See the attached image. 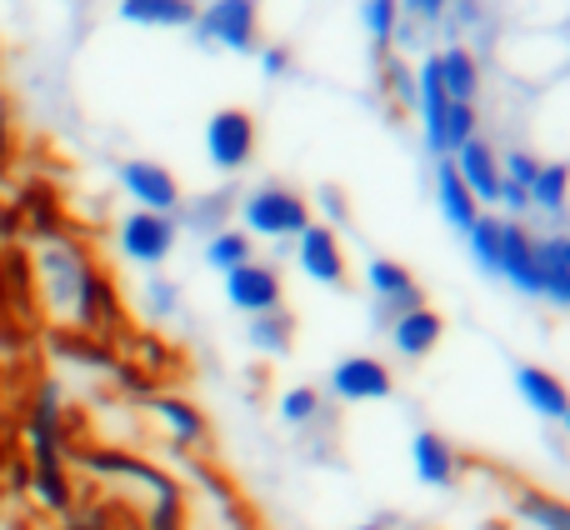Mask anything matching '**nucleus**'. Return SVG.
Segmentation results:
<instances>
[{
    "mask_svg": "<svg viewBox=\"0 0 570 530\" xmlns=\"http://www.w3.org/2000/svg\"><path fill=\"white\" fill-rule=\"evenodd\" d=\"M26 441H30V491L46 511L70 516L76 511V485H70V455H66V411H60V385L40 381L36 401L26 411Z\"/></svg>",
    "mask_w": 570,
    "mask_h": 530,
    "instance_id": "nucleus-1",
    "label": "nucleus"
},
{
    "mask_svg": "<svg viewBox=\"0 0 570 530\" xmlns=\"http://www.w3.org/2000/svg\"><path fill=\"white\" fill-rule=\"evenodd\" d=\"M30 271H36L40 301H46L50 311H56L60 321L70 325V311H76V301H80V285H86V275L96 271L90 251L80 246V241H70V236L40 241V251H36V261H30Z\"/></svg>",
    "mask_w": 570,
    "mask_h": 530,
    "instance_id": "nucleus-2",
    "label": "nucleus"
},
{
    "mask_svg": "<svg viewBox=\"0 0 570 530\" xmlns=\"http://www.w3.org/2000/svg\"><path fill=\"white\" fill-rule=\"evenodd\" d=\"M240 226H246V236L291 241L311 226V206H305V196H295L285 186H256L240 200Z\"/></svg>",
    "mask_w": 570,
    "mask_h": 530,
    "instance_id": "nucleus-3",
    "label": "nucleus"
},
{
    "mask_svg": "<svg viewBox=\"0 0 570 530\" xmlns=\"http://www.w3.org/2000/svg\"><path fill=\"white\" fill-rule=\"evenodd\" d=\"M196 36L220 50H240V56L256 50V36H261L256 0H210L196 16Z\"/></svg>",
    "mask_w": 570,
    "mask_h": 530,
    "instance_id": "nucleus-4",
    "label": "nucleus"
},
{
    "mask_svg": "<svg viewBox=\"0 0 570 530\" xmlns=\"http://www.w3.org/2000/svg\"><path fill=\"white\" fill-rule=\"evenodd\" d=\"M206 156H210V166L226 170V176L246 170L250 156H256V120H250L246 110H216V116L206 120Z\"/></svg>",
    "mask_w": 570,
    "mask_h": 530,
    "instance_id": "nucleus-5",
    "label": "nucleus"
},
{
    "mask_svg": "<svg viewBox=\"0 0 570 530\" xmlns=\"http://www.w3.org/2000/svg\"><path fill=\"white\" fill-rule=\"evenodd\" d=\"M176 251V216H156V210H130L120 220V256L136 265H160Z\"/></svg>",
    "mask_w": 570,
    "mask_h": 530,
    "instance_id": "nucleus-6",
    "label": "nucleus"
},
{
    "mask_svg": "<svg viewBox=\"0 0 570 530\" xmlns=\"http://www.w3.org/2000/svg\"><path fill=\"white\" fill-rule=\"evenodd\" d=\"M365 285L375 291V311H381V321H385V325L401 321V315H405V311H415V305H425L421 285H415V275L405 271L401 261L375 256L371 265H365Z\"/></svg>",
    "mask_w": 570,
    "mask_h": 530,
    "instance_id": "nucleus-7",
    "label": "nucleus"
},
{
    "mask_svg": "<svg viewBox=\"0 0 570 530\" xmlns=\"http://www.w3.org/2000/svg\"><path fill=\"white\" fill-rule=\"evenodd\" d=\"M395 391L391 365L375 361V355H345L331 371V395L335 401H385Z\"/></svg>",
    "mask_w": 570,
    "mask_h": 530,
    "instance_id": "nucleus-8",
    "label": "nucleus"
},
{
    "mask_svg": "<svg viewBox=\"0 0 570 530\" xmlns=\"http://www.w3.org/2000/svg\"><path fill=\"white\" fill-rule=\"evenodd\" d=\"M120 186H126V196L136 200L140 210H156V216H170V210L180 206L176 176H170L166 166H156V160H126V166H120Z\"/></svg>",
    "mask_w": 570,
    "mask_h": 530,
    "instance_id": "nucleus-9",
    "label": "nucleus"
},
{
    "mask_svg": "<svg viewBox=\"0 0 570 530\" xmlns=\"http://www.w3.org/2000/svg\"><path fill=\"white\" fill-rule=\"evenodd\" d=\"M495 281H511L521 295H541V265H535V236L521 220H501V271Z\"/></svg>",
    "mask_w": 570,
    "mask_h": 530,
    "instance_id": "nucleus-10",
    "label": "nucleus"
},
{
    "mask_svg": "<svg viewBox=\"0 0 570 530\" xmlns=\"http://www.w3.org/2000/svg\"><path fill=\"white\" fill-rule=\"evenodd\" d=\"M295 261H301V271L311 275V281L321 285H345V251H341V236H335L331 226H305L301 236H295Z\"/></svg>",
    "mask_w": 570,
    "mask_h": 530,
    "instance_id": "nucleus-11",
    "label": "nucleus"
},
{
    "mask_svg": "<svg viewBox=\"0 0 570 530\" xmlns=\"http://www.w3.org/2000/svg\"><path fill=\"white\" fill-rule=\"evenodd\" d=\"M226 301L246 315H266V311H281V275L261 261H246L226 275Z\"/></svg>",
    "mask_w": 570,
    "mask_h": 530,
    "instance_id": "nucleus-12",
    "label": "nucleus"
},
{
    "mask_svg": "<svg viewBox=\"0 0 570 530\" xmlns=\"http://www.w3.org/2000/svg\"><path fill=\"white\" fill-rule=\"evenodd\" d=\"M451 166H455V176L465 180V190L475 196V206H495V200H501V160H495L491 140H481V136L465 140L451 156Z\"/></svg>",
    "mask_w": 570,
    "mask_h": 530,
    "instance_id": "nucleus-13",
    "label": "nucleus"
},
{
    "mask_svg": "<svg viewBox=\"0 0 570 530\" xmlns=\"http://www.w3.org/2000/svg\"><path fill=\"white\" fill-rule=\"evenodd\" d=\"M411 465H415V481L431 485V491H451L455 475H461V455H455V445L441 431H415Z\"/></svg>",
    "mask_w": 570,
    "mask_h": 530,
    "instance_id": "nucleus-14",
    "label": "nucleus"
},
{
    "mask_svg": "<svg viewBox=\"0 0 570 530\" xmlns=\"http://www.w3.org/2000/svg\"><path fill=\"white\" fill-rule=\"evenodd\" d=\"M515 391H521V401L531 405L541 421H566L570 391H566L561 375L541 371V365H515Z\"/></svg>",
    "mask_w": 570,
    "mask_h": 530,
    "instance_id": "nucleus-15",
    "label": "nucleus"
},
{
    "mask_svg": "<svg viewBox=\"0 0 570 530\" xmlns=\"http://www.w3.org/2000/svg\"><path fill=\"white\" fill-rule=\"evenodd\" d=\"M441 335H445V321L431 311V305H415V311H405L401 321H391V345L405 355V361L431 355L435 345H441Z\"/></svg>",
    "mask_w": 570,
    "mask_h": 530,
    "instance_id": "nucleus-16",
    "label": "nucleus"
},
{
    "mask_svg": "<svg viewBox=\"0 0 570 530\" xmlns=\"http://www.w3.org/2000/svg\"><path fill=\"white\" fill-rule=\"evenodd\" d=\"M435 200H441V216L451 220L461 236L475 226V220H481V206H475V196L465 190V180L455 176L451 156H441V166H435Z\"/></svg>",
    "mask_w": 570,
    "mask_h": 530,
    "instance_id": "nucleus-17",
    "label": "nucleus"
},
{
    "mask_svg": "<svg viewBox=\"0 0 570 530\" xmlns=\"http://www.w3.org/2000/svg\"><path fill=\"white\" fill-rule=\"evenodd\" d=\"M196 0H120V20L146 30H180L196 26Z\"/></svg>",
    "mask_w": 570,
    "mask_h": 530,
    "instance_id": "nucleus-18",
    "label": "nucleus"
},
{
    "mask_svg": "<svg viewBox=\"0 0 570 530\" xmlns=\"http://www.w3.org/2000/svg\"><path fill=\"white\" fill-rule=\"evenodd\" d=\"M146 411L156 415V421H166L170 441H176L180 451H186V445H200V441H206V415H200L190 401H180V395H150Z\"/></svg>",
    "mask_w": 570,
    "mask_h": 530,
    "instance_id": "nucleus-19",
    "label": "nucleus"
},
{
    "mask_svg": "<svg viewBox=\"0 0 570 530\" xmlns=\"http://www.w3.org/2000/svg\"><path fill=\"white\" fill-rule=\"evenodd\" d=\"M435 76H441V90L461 106H475V90H481V70H475V56L465 46H445L435 56Z\"/></svg>",
    "mask_w": 570,
    "mask_h": 530,
    "instance_id": "nucleus-20",
    "label": "nucleus"
},
{
    "mask_svg": "<svg viewBox=\"0 0 570 530\" xmlns=\"http://www.w3.org/2000/svg\"><path fill=\"white\" fill-rule=\"evenodd\" d=\"M50 351L76 365H90V371H116V361H120V355L110 351V341H96V335L76 331V325H56V331H50Z\"/></svg>",
    "mask_w": 570,
    "mask_h": 530,
    "instance_id": "nucleus-21",
    "label": "nucleus"
},
{
    "mask_svg": "<svg viewBox=\"0 0 570 530\" xmlns=\"http://www.w3.org/2000/svg\"><path fill=\"white\" fill-rule=\"evenodd\" d=\"M525 196H531V210L561 220L570 210V160H541V170H535Z\"/></svg>",
    "mask_w": 570,
    "mask_h": 530,
    "instance_id": "nucleus-22",
    "label": "nucleus"
},
{
    "mask_svg": "<svg viewBox=\"0 0 570 530\" xmlns=\"http://www.w3.org/2000/svg\"><path fill=\"white\" fill-rule=\"evenodd\" d=\"M515 516L535 530H570V501L561 495H546V491H515Z\"/></svg>",
    "mask_w": 570,
    "mask_h": 530,
    "instance_id": "nucleus-23",
    "label": "nucleus"
},
{
    "mask_svg": "<svg viewBox=\"0 0 570 530\" xmlns=\"http://www.w3.org/2000/svg\"><path fill=\"white\" fill-rule=\"evenodd\" d=\"M291 335H295V321L285 311L250 315V345H261V351L285 355V351H291Z\"/></svg>",
    "mask_w": 570,
    "mask_h": 530,
    "instance_id": "nucleus-24",
    "label": "nucleus"
},
{
    "mask_svg": "<svg viewBox=\"0 0 570 530\" xmlns=\"http://www.w3.org/2000/svg\"><path fill=\"white\" fill-rule=\"evenodd\" d=\"M465 241H471V256L485 275L501 271V216H481L471 230H465Z\"/></svg>",
    "mask_w": 570,
    "mask_h": 530,
    "instance_id": "nucleus-25",
    "label": "nucleus"
},
{
    "mask_svg": "<svg viewBox=\"0 0 570 530\" xmlns=\"http://www.w3.org/2000/svg\"><path fill=\"white\" fill-rule=\"evenodd\" d=\"M256 261L250 256V236L246 230H216V236L206 241V265H216V271H236V265Z\"/></svg>",
    "mask_w": 570,
    "mask_h": 530,
    "instance_id": "nucleus-26",
    "label": "nucleus"
},
{
    "mask_svg": "<svg viewBox=\"0 0 570 530\" xmlns=\"http://www.w3.org/2000/svg\"><path fill=\"white\" fill-rule=\"evenodd\" d=\"M361 20H365V36H371L375 46H391L395 30H401V6H395V0H365Z\"/></svg>",
    "mask_w": 570,
    "mask_h": 530,
    "instance_id": "nucleus-27",
    "label": "nucleus"
},
{
    "mask_svg": "<svg viewBox=\"0 0 570 530\" xmlns=\"http://www.w3.org/2000/svg\"><path fill=\"white\" fill-rule=\"evenodd\" d=\"M441 140H445V156H455L465 140H475V106H461V100H451V106H445Z\"/></svg>",
    "mask_w": 570,
    "mask_h": 530,
    "instance_id": "nucleus-28",
    "label": "nucleus"
},
{
    "mask_svg": "<svg viewBox=\"0 0 570 530\" xmlns=\"http://www.w3.org/2000/svg\"><path fill=\"white\" fill-rule=\"evenodd\" d=\"M281 415H285V425H311L315 415H321V391H311V385L285 391L281 395Z\"/></svg>",
    "mask_w": 570,
    "mask_h": 530,
    "instance_id": "nucleus-29",
    "label": "nucleus"
},
{
    "mask_svg": "<svg viewBox=\"0 0 570 530\" xmlns=\"http://www.w3.org/2000/svg\"><path fill=\"white\" fill-rule=\"evenodd\" d=\"M16 166V110H10V96L0 90V176H10Z\"/></svg>",
    "mask_w": 570,
    "mask_h": 530,
    "instance_id": "nucleus-30",
    "label": "nucleus"
},
{
    "mask_svg": "<svg viewBox=\"0 0 570 530\" xmlns=\"http://www.w3.org/2000/svg\"><path fill=\"white\" fill-rule=\"evenodd\" d=\"M535 170H541V160H535L531 150H511V156H505V166H501V176L511 180V186H525V190H531Z\"/></svg>",
    "mask_w": 570,
    "mask_h": 530,
    "instance_id": "nucleus-31",
    "label": "nucleus"
},
{
    "mask_svg": "<svg viewBox=\"0 0 570 530\" xmlns=\"http://www.w3.org/2000/svg\"><path fill=\"white\" fill-rule=\"evenodd\" d=\"M495 206H505L511 210V220H515L521 210H531V196H525V186H511V180L501 176V200H495Z\"/></svg>",
    "mask_w": 570,
    "mask_h": 530,
    "instance_id": "nucleus-32",
    "label": "nucleus"
},
{
    "mask_svg": "<svg viewBox=\"0 0 570 530\" xmlns=\"http://www.w3.org/2000/svg\"><path fill=\"white\" fill-rule=\"evenodd\" d=\"M401 10H411V16H421V20H441V10L451 6V0H395Z\"/></svg>",
    "mask_w": 570,
    "mask_h": 530,
    "instance_id": "nucleus-33",
    "label": "nucleus"
},
{
    "mask_svg": "<svg viewBox=\"0 0 570 530\" xmlns=\"http://www.w3.org/2000/svg\"><path fill=\"white\" fill-rule=\"evenodd\" d=\"M6 481H10V491H30V461H20V455H10V465H6Z\"/></svg>",
    "mask_w": 570,
    "mask_h": 530,
    "instance_id": "nucleus-34",
    "label": "nucleus"
},
{
    "mask_svg": "<svg viewBox=\"0 0 570 530\" xmlns=\"http://www.w3.org/2000/svg\"><path fill=\"white\" fill-rule=\"evenodd\" d=\"M261 66H266V76H285V70H291V56H285L281 46H266L261 50Z\"/></svg>",
    "mask_w": 570,
    "mask_h": 530,
    "instance_id": "nucleus-35",
    "label": "nucleus"
},
{
    "mask_svg": "<svg viewBox=\"0 0 570 530\" xmlns=\"http://www.w3.org/2000/svg\"><path fill=\"white\" fill-rule=\"evenodd\" d=\"M20 230H26V226H20V210L16 206H0V241H16Z\"/></svg>",
    "mask_w": 570,
    "mask_h": 530,
    "instance_id": "nucleus-36",
    "label": "nucleus"
},
{
    "mask_svg": "<svg viewBox=\"0 0 570 530\" xmlns=\"http://www.w3.org/2000/svg\"><path fill=\"white\" fill-rule=\"evenodd\" d=\"M321 200H325V216H331V220H345V196H335V186H325Z\"/></svg>",
    "mask_w": 570,
    "mask_h": 530,
    "instance_id": "nucleus-37",
    "label": "nucleus"
},
{
    "mask_svg": "<svg viewBox=\"0 0 570 530\" xmlns=\"http://www.w3.org/2000/svg\"><path fill=\"white\" fill-rule=\"evenodd\" d=\"M170 301H176V295H170V285H166V281L150 285V305H156V311H170Z\"/></svg>",
    "mask_w": 570,
    "mask_h": 530,
    "instance_id": "nucleus-38",
    "label": "nucleus"
},
{
    "mask_svg": "<svg viewBox=\"0 0 570 530\" xmlns=\"http://www.w3.org/2000/svg\"><path fill=\"white\" fill-rule=\"evenodd\" d=\"M551 246H556V256H561V265L570 271V230H566V236H551Z\"/></svg>",
    "mask_w": 570,
    "mask_h": 530,
    "instance_id": "nucleus-39",
    "label": "nucleus"
},
{
    "mask_svg": "<svg viewBox=\"0 0 570 530\" xmlns=\"http://www.w3.org/2000/svg\"><path fill=\"white\" fill-rule=\"evenodd\" d=\"M60 530H110V526L106 521H66Z\"/></svg>",
    "mask_w": 570,
    "mask_h": 530,
    "instance_id": "nucleus-40",
    "label": "nucleus"
},
{
    "mask_svg": "<svg viewBox=\"0 0 570 530\" xmlns=\"http://www.w3.org/2000/svg\"><path fill=\"white\" fill-rule=\"evenodd\" d=\"M6 465H10V441H6V431H0V475H6Z\"/></svg>",
    "mask_w": 570,
    "mask_h": 530,
    "instance_id": "nucleus-41",
    "label": "nucleus"
},
{
    "mask_svg": "<svg viewBox=\"0 0 570 530\" xmlns=\"http://www.w3.org/2000/svg\"><path fill=\"white\" fill-rule=\"evenodd\" d=\"M355 530H381V526H355Z\"/></svg>",
    "mask_w": 570,
    "mask_h": 530,
    "instance_id": "nucleus-42",
    "label": "nucleus"
},
{
    "mask_svg": "<svg viewBox=\"0 0 570 530\" xmlns=\"http://www.w3.org/2000/svg\"><path fill=\"white\" fill-rule=\"evenodd\" d=\"M561 425H566V431H570V411H566V421H561Z\"/></svg>",
    "mask_w": 570,
    "mask_h": 530,
    "instance_id": "nucleus-43",
    "label": "nucleus"
}]
</instances>
